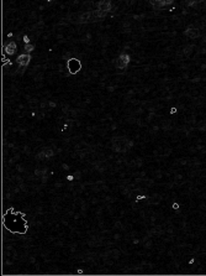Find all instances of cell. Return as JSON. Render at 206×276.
<instances>
[{
  "label": "cell",
  "instance_id": "1",
  "mask_svg": "<svg viewBox=\"0 0 206 276\" xmlns=\"http://www.w3.org/2000/svg\"><path fill=\"white\" fill-rule=\"evenodd\" d=\"M132 145L133 142L125 138H115L111 142V147L117 152H126L130 147H132Z\"/></svg>",
  "mask_w": 206,
  "mask_h": 276
},
{
  "label": "cell",
  "instance_id": "2",
  "mask_svg": "<svg viewBox=\"0 0 206 276\" xmlns=\"http://www.w3.org/2000/svg\"><path fill=\"white\" fill-rule=\"evenodd\" d=\"M130 61H131V57H130L127 53H121V55L117 57V60L115 61V66H116L117 68L124 69V68H126V66L130 63Z\"/></svg>",
  "mask_w": 206,
  "mask_h": 276
},
{
  "label": "cell",
  "instance_id": "3",
  "mask_svg": "<svg viewBox=\"0 0 206 276\" xmlns=\"http://www.w3.org/2000/svg\"><path fill=\"white\" fill-rule=\"evenodd\" d=\"M80 67H81V64H80V62H79L78 60L72 58V60L68 61V69H69L70 73H73V74L77 73V72L80 69Z\"/></svg>",
  "mask_w": 206,
  "mask_h": 276
},
{
  "label": "cell",
  "instance_id": "4",
  "mask_svg": "<svg viewBox=\"0 0 206 276\" xmlns=\"http://www.w3.org/2000/svg\"><path fill=\"white\" fill-rule=\"evenodd\" d=\"M30 61H31V56L29 55V53H24V55H20L19 57H18V60H16V62H18V64L21 67V68H25L29 63H30Z\"/></svg>",
  "mask_w": 206,
  "mask_h": 276
},
{
  "label": "cell",
  "instance_id": "5",
  "mask_svg": "<svg viewBox=\"0 0 206 276\" xmlns=\"http://www.w3.org/2000/svg\"><path fill=\"white\" fill-rule=\"evenodd\" d=\"M111 8H113V4H111L110 0H102V2H100V3L97 4V10L105 11V13H108Z\"/></svg>",
  "mask_w": 206,
  "mask_h": 276
},
{
  "label": "cell",
  "instance_id": "6",
  "mask_svg": "<svg viewBox=\"0 0 206 276\" xmlns=\"http://www.w3.org/2000/svg\"><path fill=\"white\" fill-rule=\"evenodd\" d=\"M54 155V151L52 150V149H50V147H47V149H43L38 155H37V159L38 160H41V159H51L52 156Z\"/></svg>",
  "mask_w": 206,
  "mask_h": 276
},
{
  "label": "cell",
  "instance_id": "7",
  "mask_svg": "<svg viewBox=\"0 0 206 276\" xmlns=\"http://www.w3.org/2000/svg\"><path fill=\"white\" fill-rule=\"evenodd\" d=\"M185 35L188 37H190V39H196V37L200 36V31L197 29H195V27H189V29H186Z\"/></svg>",
  "mask_w": 206,
  "mask_h": 276
},
{
  "label": "cell",
  "instance_id": "8",
  "mask_svg": "<svg viewBox=\"0 0 206 276\" xmlns=\"http://www.w3.org/2000/svg\"><path fill=\"white\" fill-rule=\"evenodd\" d=\"M89 21H94V16H93V13H90V11H86V13L81 14V16H80V23L85 24V23H89Z\"/></svg>",
  "mask_w": 206,
  "mask_h": 276
},
{
  "label": "cell",
  "instance_id": "9",
  "mask_svg": "<svg viewBox=\"0 0 206 276\" xmlns=\"http://www.w3.org/2000/svg\"><path fill=\"white\" fill-rule=\"evenodd\" d=\"M5 52H6L8 55H14V53L16 52V43H15L14 41L9 42V43L5 46Z\"/></svg>",
  "mask_w": 206,
  "mask_h": 276
},
{
  "label": "cell",
  "instance_id": "10",
  "mask_svg": "<svg viewBox=\"0 0 206 276\" xmlns=\"http://www.w3.org/2000/svg\"><path fill=\"white\" fill-rule=\"evenodd\" d=\"M153 3H154V5L158 6V8H163V6L168 5V4H170V3H172V0H153Z\"/></svg>",
  "mask_w": 206,
  "mask_h": 276
},
{
  "label": "cell",
  "instance_id": "11",
  "mask_svg": "<svg viewBox=\"0 0 206 276\" xmlns=\"http://www.w3.org/2000/svg\"><path fill=\"white\" fill-rule=\"evenodd\" d=\"M35 175L40 178H46V175H47V170L46 168H42V170H36L35 171Z\"/></svg>",
  "mask_w": 206,
  "mask_h": 276
},
{
  "label": "cell",
  "instance_id": "12",
  "mask_svg": "<svg viewBox=\"0 0 206 276\" xmlns=\"http://www.w3.org/2000/svg\"><path fill=\"white\" fill-rule=\"evenodd\" d=\"M32 50H34V46H32V45H29V43H27V45L25 46V51H26L27 53H30Z\"/></svg>",
  "mask_w": 206,
  "mask_h": 276
},
{
  "label": "cell",
  "instance_id": "13",
  "mask_svg": "<svg viewBox=\"0 0 206 276\" xmlns=\"http://www.w3.org/2000/svg\"><path fill=\"white\" fill-rule=\"evenodd\" d=\"M201 2H205V0H196V3H201Z\"/></svg>",
  "mask_w": 206,
  "mask_h": 276
}]
</instances>
